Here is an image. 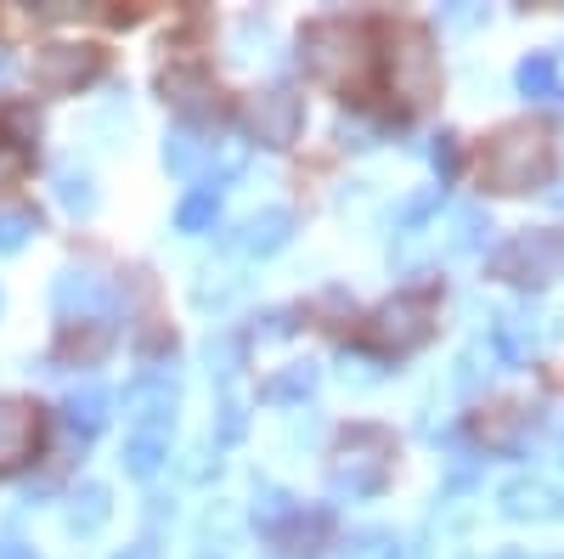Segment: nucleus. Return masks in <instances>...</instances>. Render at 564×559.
Segmentation results:
<instances>
[{"label": "nucleus", "instance_id": "11", "mask_svg": "<svg viewBox=\"0 0 564 559\" xmlns=\"http://www.w3.org/2000/svg\"><path fill=\"white\" fill-rule=\"evenodd\" d=\"M497 515L513 520V526L553 520V515H558V492H553L542 475H513V481H502V492H497Z\"/></svg>", "mask_w": 564, "mask_h": 559}, {"label": "nucleus", "instance_id": "24", "mask_svg": "<svg viewBox=\"0 0 564 559\" xmlns=\"http://www.w3.org/2000/svg\"><path fill=\"white\" fill-rule=\"evenodd\" d=\"M452 396H463V401H475L486 385H491V356L480 351V345H468V351H457L452 356Z\"/></svg>", "mask_w": 564, "mask_h": 559}, {"label": "nucleus", "instance_id": "34", "mask_svg": "<svg viewBox=\"0 0 564 559\" xmlns=\"http://www.w3.org/2000/svg\"><path fill=\"white\" fill-rule=\"evenodd\" d=\"M265 40H271V23H265V18H254V12H249V18H238V23H231V57L249 63Z\"/></svg>", "mask_w": 564, "mask_h": 559}, {"label": "nucleus", "instance_id": "35", "mask_svg": "<svg viewBox=\"0 0 564 559\" xmlns=\"http://www.w3.org/2000/svg\"><path fill=\"white\" fill-rule=\"evenodd\" d=\"M339 373H345L350 390H372V385L384 379V367L372 362V356H361V351H345V356H339Z\"/></svg>", "mask_w": 564, "mask_h": 559}, {"label": "nucleus", "instance_id": "49", "mask_svg": "<svg viewBox=\"0 0 564 559\" xmlns=\"http://www.w3.org/2000/svg\"><path fill=\"white\" fill-rule=\"evenodd\" d=\"M558 515H564V492H558Z\"/></svg>", "mask_w": 564, "mask_h": 559}, {"label": "nucleus", "instance_id": "36", "mask_svg": "<svg viewBox=\"0 0 564 559\" xmlns=\"http://www.w3.org/2000/svg\"><path fill=\"white\" fill-rule=\"evenodd\" d=\"M243 436H249V412H243V401H231V396H226L220 412H215V441L231 447V441H243Z\"/></svg>", "mask_w": 564, "mask_h": 559}, {"label": "nucleus", "instance_id": "18", "mask_svg": "<svg viewBox=\"0 0 564 559\" xmlns=\"http://www.w3.org/2000/svg\"><path fill=\"white\" fill-rule=\"evenodd\" d=\"M513 85H520V97H525V103H564L558 57H553V52H531L520 68H513Z\"/></svg>", "mask_w": 564, "mask_h": 559}, {"label": "nucleus", "instance_id": "14", "mask_svg": "<svg viewBox=\"0 0 564 559\" xmlns=\"http://www.w3.org/2000/svg\"><path fill=\"white\" fill-rule=\"evenodd\" d=\"M40 441V412L29 401H0V470H18Z\"/></svg>", "mask_w": 564, "mask_h": 559}, {"label": "nucleus", "instance_id": "20", "mask_svg": "<svg viewBox=\"0 0 564 559\" xmlns=\"http://www.w3.org/2000/svg\"><path fill=\"white\" fill-rule=\"evenodd\" d=\"M316 385H322V367H316V362H289L282 373H271V379L260 385V396H265L271 407H289V401L316 396Z\"/></svg>", "mask_w": 564, "mask_h": 559}, {"label": "nucleus", "instance_id": "6", "mask_svg": "<svg viewBox=\"0 0 564 559\" xmlns=\"http://www.w3.org/2000/svg\"><path fill=\"white\" fill-rule=\"evenodd\" d=\"M435 334V300L430 294H395L390 305L372 311V340L384 351H417Z\"/></svg>", "mask_w": 564, "mask_h": 559}, {"label": "nucleus", "instance_id": "21", "mask_svg": "<svg viewBox=\"0 0 564 559\" xmlns=\"http://www.w3.org/2000/svg\"><path fill=\"white\" fill-rule=\"evenodd\" d=\"M525 430H531V407H520V401L491 407V412L480 418V441H486V447H502V452L520 447V436H525Z\"/></svg>", "mask_w": 564, "mask_h": 559}, {"label": "nucleus", "instance_id": "29", "mask_svg": "<svg viewBox=\"0 0 564 559\" xmlns=\"http://www.w3.org/2000/svg\"><path fill=\"white\" fill-rule=\"evenodd\" d=\"M57 204L68 215H97V181L85 170H57Z\"/></svg>", "mask_w": 564, "mask_h": 559}, {"label": "nucleus", "instance_id": "30", "mask_svg": "<svg viewBox=\"0 0 564 559\" xmlns=\"http://www.w3.org/2000/svg\"><path fill=\"white\" fill-rule=\"evenodd\" d=\"M294 508H300V503H294L289 492H282V486H271V481H260V486H254V503H249V515H254V520H260L265 531H276L282 520H289V515H294Z\"/></svg>", "mask_w": 564, "mask_h": 559}, {"label": "nucleus", "instance_id": "9", "mask_svg": "<svg viewBox=\"0 0 564 559\" xmlns=\"http://www.w3.org/2000/svg\"><path fill=\"white\" fill-rule=\"evenodd\" d=\"M124 418L135 436H170L175 424V379L170 373H141L135 385H124Z\"/></svg>", "mask_w": 564, "mask_h": 559}, {"label": "nucleus", "instance_id": "17", "mask_svg": "<svg viewBox=\"0 0 564 559\" xmlns=\"http://www.w3.org/2000/svg\"><path fill=\"white\" fill-rule=\"evenodd\" d=\"M159 90H164V103H175L193 125H198V114L215 103V79H209L204 68H164Z\"/></svg>", "mask_w": 564, "mask_h": 559}, {"label": "nucleus", "instance_id": "5", "mask_svg": "<svg viewBox=\"0 0 564 559\" xmlns=\"http://www.w3.org/2000/svg\"><path fill=\"white\" fill-rule=\"evenodd\" d=\"M497 277H508V283H547V277H558L564 271V232H520L513 244H502L497 249Z\"/></svg>", "mask_w": 564, "mask_h": 559}, {"label": "nucleus", "instance_id": "28", "mask_svg": "<svg viewBox=\"0 0 564 559\" xmlns=\"http://www.w3.org/2000/svg\"><path fill=\"white\" fill-rule=\"evenodd\" d=\"M339 559H406V542L395 531H384V526H367V531H356L345 542Z\"/></svg>", "mask_w": 564, "mask_h": 559}, {"label": "nucleus", "instance_id": "46", "mask_svg": "<svg viewBox=\"0 0 564 559\" xmlns=\"http://www.w3.org/2000/svg\"><path fill=\"white\" fill-rule=\"evenodd\" d=\"M12 68H18V63H12V52H7V45H0V85L12 79Z\"/></svg>", "mask_w": 564, "mask_h": 559}, {"label": "nucleus", "instance_id": "25", "mask_svg": "<svg viewBox=\"0 0 564 559\" xmlns=\"http://www.w3.org/2000/svg\"><path fill=\"white\" fill-rule=\"evenodd\" d=\"M491 215L480 209V204H463L457 215H452V255H486V244H491Z\"/></svg>", "mask_w": 564, "mask_h": 559}, {"label": "nucleus", "instance_id": "47", "mask_svg": "<svg viewBox=\"0 0 564 559\" xmlns=\"http://www.w3.org/2000/svg\"><path fill=\"white\" fill-rule=\"evenodd\" d=\"M497 559H536V553H525V548H508V553H497Z\"/></svg>", "mask_w": 564, "mask_h": 559}, {"label": "nucleus", "instance_id": "4", "mask_svg": "<svg viewBox=\"0 0 564 559\" xmlns=\"http://www.w3.org/2000/svg\"><path fill=\"white\" fill-rule=\"evenodd\" d=\"M384 79L390 90L406 103V108H423V103H435V90H441V57H435V40L430 29H395L390 34V52H384Z\"/></svg>", "mask_w": 564, "mask_h": 559}, {"label": "nucleus", "instance_id": "7", "mask_svg": "<svg viewBox=\"0 0 564 559\" xmlns=\"http://www.w3.org/2000/svg\"><path fill=\"white\" fill-rule=\"evenodd\" d=\"M300 125H305V103L289 85H265L249 97V130H254L260 148H294Z\"/></svg>", "mask_w": 564, "mask_h": 559}, {"label": "nucleus", "instance_id": "16", "mask_svg": "<svg viewBox=\"0 0 564 559\" xmlns=\"http://www.w3.org/2000/svg\"><path fill=\"white\" fill-rule=\"evenodd\" d=\"M108 520H113V492H108L102 481H85V486L68 497V508H63V526H68L74 537H97Z\"/></svg>", "mask_w": 564, "mask_h": 559}, {"label": "nucleus", "instance_id": "43", "mask_svg": "<svg viewBox=\"0 0 564 559\" xmlns=\"http://www.w3.org/2000/svg\"><path fill=\"white\" fill-rule=\"evenodd\" d=\"M0 559H34V548L18 542V537H0Z\"/></svg>", "mask_w": 564, "mask_h": 559}, {"label": "nucleus", "instance_id": "23", "mask_svg": "<svg viewBox=\"0 0 564 559\" xmlns=\"http://www.w3.org/2000/svg\"><path fill=\"white\" fill-rule=\"evenodd\" d=\"M119 463H124V475L153 481L164 463H170V436H130L124 452H119Z\"/></svg>", "mask_w": 564, "mask_h": 559}, {"label": "nucleus", "instance_id": "40", "mask_svg": "<svg viewBox=\"0 0 564 559\" xmlns=\"http://www.w3.org/2000/svg\"><path fill=\"white\" fill-rule=\"evenodd\" d=\"M339 142H345V148H356V153H361V148H372V125H361V119H339Z\"/></svg>", "mask_w": 564, "mask_h": 559}, {"label": "nucleus", "instance_id": "10", "mask_svg": "<svg viewBox=\"0 0 564 559\" xmlns=\"http://www.w3.org/2000/svg\"><path fill=\"white\" fill-rule=\"evenodd\" d=\"M289 238H294V209L271 204V209H254L243 226H231V232H226V249L265 260V255H276V249H289Z\"/></svg>", "mask_w": 564, "mask_h": 559}, {"label": "nucleus", "instance_id": "2", "mask_svg": "<svg viewBox=\"0 0 564 559\" xmlns=\"http://www.w3.org/2000/svg\"><path fill=\"white\" fill-rule=\"evenodd\" d=\"M390 470H395V436L379 430V424H356L334 447L327 492H334V497H372V492H384Z\"/></svg>", "mask_w": 564, "mask_h": 559}, {"label": "nucleus", "instance_id": "33", "mask_svg": "<svg viewBox=\"0 0 564 559\" xmlns=\"http://www.w3.org/2000/svg\"><path fill=\"white\" fill-rule=\"evenodd\" d=\"M204 362H209V373L226 385V379H238V367H243V345L231 340V334H215L209 345H204Z\"/></svg>", "mask_w": 564, "mask_h": 559}, {"label": "nucleus", "instance_id": "50", "mask_svg": "<svg viewBox=\"0 0 564 559\" xmlns=\"http://www.w3.org/2000/svg\"><path fill=\"white\" fill-rule=\"evenodd\" d=\"M463 559H475V553H463Z\"/></svg>", "mask_w": 564, "mask_h": 559}, {"label": "nucleus", "instance_id": "15", "mask_svg": "<svg viewBox=\"0 0 564 559\" xmlns=\"http://www.w3.org/2000/svg\"><path fill=\"white\" fill-rule=\"evenodd\" d=\"M536 345V311L531 305H508L497 322H491V351L508 362V367H520Z\"/></svg>", "mask_w": 564, "mask_h": 559}, {"label": "nucleus", "instance_id": "41", "mask_svg": "<svg viewBox=\"0 0 564 559\" xmlns=\"http://www.w3.org/2000/svg\"><path fill=\"white\" fill-rule=\"evenodd\" d=\"M446 23H452V29H475V23H486V12L468 7V0H457V7L446 12Z\"/></svg>", "mask_w": 564, "mask_h": 559}, {"label": "nucleus", "instance_id": "37", "mask_svg": "<svg viewBox=\"0 0 564 559\" xmlns=\"http://www.w3.org/2000/svg\"><path fill=\"white\" fill-rule=\"evenodd\" d=\"M294 329H300V311L294 305H276V311H265L254 322V340H289Z\"/></svg>", "mask_w": 564, "mask_h": 559}, {"label": "nucleus", "instance_id": "31", "mask_svg": "<svg viewBox=\"0 0 564 559\" xmlns=\"http://www.w3.org/2000/svg\"><path fill=\"white\" fill-rule=\"evenodd\" d=\"M215 209H220V193H215V186H198V193L181 198L175 226H181V232H209V226H215Z\"/></svg>", "mask_w": 564, "mask_h": 559}, {"label": "nucleus", "instance_id": "44", "mask_svg": "<svg viewBox=\"0 0 564 559\" xmlns=\"http://www.w3.org/2000/svg\"><path fill=\"white\" fill-rule=\"evenodd\" d=\"M119 559H164L153 542H130V548H119Z\"/></svg>", "mask_w": 564, "mask_h": 559}, {"label": "nucleus", "instance_id": "8", "mask_svg": "<svg viewBox=\"0 0 564 559\" xmlns=\"http://www.w3.org/2000/svg\"><path fill=\"white\" fill-rule=\"evenodd\" d=\"M102 68V52L97 45H74V40H52L34 52V79L45 90H79L85 79H97Z\"/></svg>", "mask_w": 564, "mask_h": 559}, {"label": "nucleus", "instance_id": "3", "mask_svg": "<svg viewBox=\"0 0 564 559\" xmlns=\"http://www.w3.org/2000/svg\"><path fill=\"white\" fill-rule=\"evenodd\" d=\"M300 63L327 85H356L367 74V34L345 18H322L300 34Z\"/></svg>", "mask_w": 564, "mask_h": 559}, {"label": "nucleus", "instance_id": "42", "mask_svg": "<svg viewBox=\"0 0 564 559\" xmlns=\"http://www.w3.org/2000/svg\"><path fill=\"white\" fill-rule=\"evenodd\" d=\"M186 481H209V447L186 452Z\"/></svg>", "mask_w": 564, "mask_h": 559}, {"label": "nucleus", "instance_id": "45", "mask_svg": "<svg viewBox=\"0 0 564 559\" xmlns=\"http://www.w3.org/2000/svg\"><path fill=\"white\" fill-rule=\"evenodd\" d=\"M452 159H457V153H452V136H441V148H435V164H441V170H452Z\"/></svg>", "mask_w": 564, "mask_h": 559}, {"label": "nucleus", "instance_id": "32", "mask_svg": "<svg viewBox=\"0 0 564 559\" xmlns=\"http://www.w3.org/2000/svg\"><path fill=\"white\" fill-rule=\"evenodd\" d=\"M34 232H40V215H34V209H0V255L29 249Z\"/></svg>", "mask_w": 564, "mask_h": 559}, {"label": "nucleus", "instance_id": "48", "mask_svg": "<svg viewBox=\"0 0 564 559\" xmlns=\"http://www.w3.org/2000/svg\"><path fill=\"white\" fill-rule=\"evenodd\" d=\"M198 559H226V553H215V548H204V553H198Z\"/></svg>", "mask_w": 564, "mask_h": 559}, {"label": "nucleus", "instance_id": "22", "mask_svg": "<svg viewBox=\"0 0 564 559\" xmlns=\"http://www.w3.org/2000/svg\"><path fill=\"white\" fill-rule=\"evenodd\" d=\"M108 340H113V329H108V322L85 316V322H68V329H63V345H57V356H68V362H97V356L108 351Z\"/></svg>", "mask_w": 564, "mask_h": 559}, {"label": "nucleus", "instance_id": "19", "mask_svg": "<svg viewBox=\"0 0 564 559\" xmlns=\"http://www.w3.org/2000/svg\"><path fill=\"white\" fill-rule=\"evenodd\" d=\"M63 412H68V424H74L79 436H97L108 418H113V390H108V385H79V390H68Z\"/></svg>", "mask_w": 564, "mask_h": 559}, {"label": "nucleus", "instance_id": "13", "mask_svg": "<svg viewBox=\"0 0 564 559\" xmlns=\"http://www.w3.org/2000/svg\"><path fill=\"white\" fill-rule=\"evenodd\" d=\"M113 300V289L102 283L90 266H68V271H57V283H52V305L63 311V316H90V311H102Z\"/></svg>", "mask_w": 564, "mask_h": 559}, {"label": "nucleus", "instance_id": "38", "mask_svg": "<svg viewBox=\"0 0 564 559\" xmlns=\"http://www.w3.org/2000/svg\"><path fill=\"white\" fill-rule=\"evenodd\" d=\"M435 209H441V193H423V198H412V204H401V215H395V221H401V232H417V226H423V221H430Z\"/></svg>", "mask_w": 564, "mask_h": 559}, {"label": "nucleus", "instance_id": "27", "mask_svg": "<svg viewBox=\"0 0 564 559\" xmlns=\"http://www.w3.org/2000/svg\"><path fill=\"white\" fill-rule=\"evenodd\" d=\"M238 294H243V277H238V271H215V266H204V271H198V283H193V300H198L204 311H226Z\"/></svg>", "mask_w": 564, "mask_h": 559}, {"label": "nucleus", "instance_id": "1", "mask_svg": "<svg viewBox=\"0 0 564 559\" xmlns=\"http://www.w3.org/2000/svg\"><path fill=\"white\" fill-rule=\"evenodd\" d=\"M553 175V136L536 125H502L480 148V186L491 193H531Z\"/></svg>", "mask_w": 564, "mask_h": 559}, {"label": "nucleus", "instance_id": "39", "mask_svg": "<svg viewBox=\"0 0 564 559\" xmlns=\"http://www.w3.org/2000/svg\"><path fill=\"white\" fill-rule=\"evenodd\" d=\"M23 164H29V159H23V153H18L12 142H0V193H7V186H18V181H23Z\"/></svg>", "mask_w": 564, "mask_h": 559}, {"label": "nucleus", "instance_id": "12", "mask_svg": "<svg viewBox=\"0 0 564 559\" xmlns=\"http://www.w3.org/2000/svg\"><path fill=\"white\" fill-rule=\"evenodd\" d=\"M215 153H220V136L204 130V125H193V119H181V125L164 136V164H170L175 175H204V170L215 164Z\"/></svg>", "mask_w": 564, "mask_h": 559}, {"label": "nucleus", "instance_id": "26", "mask_svg": "<svg viewBox=\"0 0 564 559\" xmlns=\"http://www.w3.org/2000/svg\"><path fill=\"white\" fill-rule=\"evenodd\" d=\"M322 537H327V515H322V508H311V515H305V508H294V515L276 526V542L289 548V553H316Z\"/></svg>", "mask_w": 564, "mask_h": 559}]
</instances>
